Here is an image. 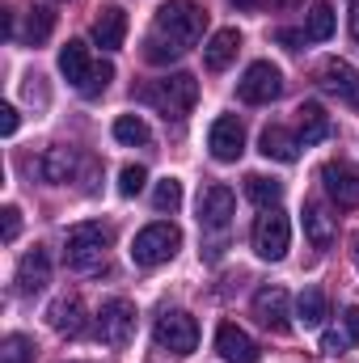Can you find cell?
<instances>
[{
	"mask_svg": "<svg viewBox=\"0 0 359 363\" xmlns=\"http://www.w3.org/2000/svg\"><path fill=\"white\" fill-rule=\"evenodd\" d=\"M182 55H186V51H182L178 43H165V38H157V34H148V43H144V60H148V64H178Z\"/></svg>",
	"mask_w": 359,
	"mask_h": 363,
	"instance_id": "30",
	"label": "cell"
},
{
	"mask_svg": "<svg viewBox=\"0 0 359 363\" xmlns=\"http://www.w3.org/2000/svg\"><path fill=\"white\" fill-rule=\"evenodd\" d=\"M114 140H118V144H148L153 131H148V123H144L140 114H118V118H114Z\"/></svg>",
	"mask_w": 359,
	"mask_h": 363,
	"instance_id": "28",
	"label": "cell"
},
{
	"mask_svg": "<svg viewBox=\"0 0 359 363\" xmlns=\"http://www.w3.org/2000/svg\"><path fill=\"white\" fill-rule=\"evenodd\" d=\"M216 351L228 363H258V342H254L241 325H233V321H224V325L216 330Z\"/></svg>",
	"mask_w": 359,
	"mask_h": 363,
	"instance_id": "16",
	"label": "cell"
},
{
	"mask_svg": "<svg viewBox=\"0 0 359 363\" xmlns=\"http://www.w3.org/2000/svg\"><path fill=\"white\" fill-rule=\"evenodd\" d=\"M275 9H296V4H304V0H270Z\"/></svg>",
	"mask_w": 359,
	"mask_h": 363,
	"instance_id": "39",
	"label": "cell"
},
{
	"mask_svg": "<svg viewBox=\"0 0 359 363\" xmlns=\"http://www.w3.org/2000/svg\"><path fill=\"white\" fill-rule=\"evenodd\" d=\"M110 81H114V68H110V64H93V72H89V81L81 85V93H85V97H97V93H106Z\"/></svg>",
	"mask_w": 359,
	"mask_h": 363,
	"instance_id": "33",
	"label": "cell"
},
{
	"mask_svg": "<svg viewBox=\"0 0 359 363\" xmlns=\"http://www.w3.org/2000/svg\"><path fill=\"white\" fill-rule=\"evenodd\" d=\"M0 359H4V363H30V359H34V342H30L26 334H9V338H4V351H0Z\"/></svg>",
	"mask_w": 359,
	"mask_h": 363,
	"instance_id": "32",
	"label": "cell"
},
{
	"mask_svg": "<svg viewBox=\"0 0 359 363\" xmlns=\"http://www.w3.org/2000/svg\"><path fill=\"white\" fill-rule=\"evenodd\" d=\"M351 258H355V267H359V233H355V241H351Z\"/></svg>",
	"mask_w": 359,
	"mask_h": 363,
	"instance_id": "41",
	"label": "cell"
},
{
	"mask_svg": "<svg viewBox=\"0 0 359 363\" xmlns=\"http://www.w3.org/2000/svg\"><path fill=\"white\" fill-rule=\"evenodd\" d=\"M237 51H241V34L237 30H216L207 38V47H203V68L207 72H224L237 60Z\"/></svg>",
	"mask_w": 359,
	"mask_h": 363,
	"instance_id": "19",
	"label": "cell"
},
{
	"mask_svg": "<svg viewBox=\"0 0 359 363\" xmlns=\"http://www.w3.org/2000/svg\"><path fill=\"white\" fill-rule=\"evenodd\" d=\"M258 152H263L267 161H283V165H292V161L300 157V140H296L287 127L270 123L267 131H263V140H258Z\"/></svg>",
	"mask_w": 359,
	"mask_h": 363,
	"instance_id": "20",
	"label": "cell"
},
{
	"mask_svg": "<svg viewBox=\"0 0 359 363\" xmlns=\"http://www.w3.org/2000/svg\"><path fill=\"white\" fill-rule=\"evenodd\" d=\"M55 30V13L51 9H43V4H34L30 13H26V38L38 47V43H47V34Z\"/></svg>",
	"mask_w": 359,
	"mask_h": 363,
	"instance_id": "29",
	"label": "cell"
},
{
	"mask_svg": "<svg viewBox=\"0 0 359 363\" xmlns=\"http://www.w3.org/2000/svg\"><path fill=\"white\" fill-rule=\"evenodd\" d=\"M207 148H211V157L216 161H237L241 152H245V127H241V118L237 114H224V118H216L211 123V131H207Z\"/></svg>",
	"mask_w": 359,
	"mask_h": 363,
	"instance_id": "11",
	"label": "cell"
},
{
	"mask_svg": "<svg viewBox=\"0 0 359 363\" xmlns=\"http://www.w3.org/2000/svg\"><path fill=\"white\" fill-rule=\"evenodd\" d=\"M233 216H237V194H233L228 186L211 182V186L199 190V224H203L207 233H224V228L233 224Z\"/></svg>",
	"mask_w": 359,
	"mask_h": 363,
	"instance_id": "8",
	"label": "cell"
},
{
	"mask_svg": "<svg viewBox=\"0 0 359 363\" xmlns=\"http://www.w3.org/2000/svg\"><path fill=\"white\" fill-rule=\"evenodd\" d=\"M304 237L313 241V250H330L334 245V216L321 203H304Z\"/></svg>",
	"mask_w": 359,
	"mask_h": 363,
	"instance_id": "24",
	"label": "cell"
},
{
	"mask_svg": "<svg viewBox=\"0 0 359 363\" xmlns=\"http://www.w3.org/2000/svg\"><path fill=\"white\" fill-rule=\"evenodd\" d=\"M254 317L258 325H267L270 334H287L292 325V300L283 287H258L254 291Z\"/></svg>",
	"mask_w": 359,
	"mask_h": 363,
	"instance_id": "10",
	"label": "cell"
},
{
	"mask_svg": "<svg viewBox=\"0 0 359 363\" xmlns=\"http://www.w3.org/2000/svg\"><path fill=\"white\" fill-rule=\"evenodd\" d=\"M77 165H81L77 148H64V144H51V148L34 161L38 178L47 182V186H68V182L77 178Z\"/></svg>",
	"mask_w": 359,
	"mask_h": 363,
	"instance_id": "14",
	"label": "cell"
},
{
	"mask_svg": "<svg viewBox=\"0 0 359 363\" xmlns=\"http://www.w3.org/2000/svg\"><path fill=\"white\" fill-rule=\"evenodd\" d=\"M228 4H237V9H254L258 0H228Z\"/></svg>",
	"mask_w": 359,
	"mask_h": 363,
	"instance_id": "40",
	"label": "cell"
},
{
	"mask_svg": "<svg viewBox=\"0 0 359 363\" xmlns=\"http://www.w3.org/2000/svg\"><path fill=\"white\" fill-rule=\"evenodd\" d=\"M317 81H321L326 93H334L338 101H347V106L359 110V72L347 64V60H326L321 72H317Z\"/></svg>",
	"mask_w": 359,
	"mask_h": 363,
	"instance_id": "12",
	"label": "cell"
},
{
	"mask_svg": "<svg viewBox=\"0 0 359 363\" xmlns=\"http://www.w3.org/2000/svg\"><path fill=\"white\" fill-rule=\"evenodd\" d=\"M17 233H21V211L4 207V241H17Z\"/></svg>",
	"mask_w": 359,
	"mask_h": 363,
	"instance_id": "36",
	"label": "cell"
},
{
	"mask_svg": "<svg viewBox=\"0 0 359 363\" xmlns=\"http://www.w3.org/2000/svg\"><path fill=\"white\" fill-rule=\"evenodd\" d=\"M153 338H157V347H161V351H170V355L186 359V355L199 347V321H194L190 313H182V308H170V313H161V317H157Z\"/></svg>",
	"mask_w": 359,
	"mask_h": 363,
	"instance_id": "5",
	"label": "cell"
},
{
	"mask_svg": "<svg viewBox=\"0 0 359 363\" xmlns=\"http://www.w3.org/2000/svg\"><path fill=\"white\" fill-rule=\"evenodd\" d=\"M60 72H64V81H68V85H77V89H81V85L89 81V72H93L89 47H85V43H77V38H72V43H64V51H60Z\"/></svg>",
	"mask_w": 359,
	"mask_h": 363,
	"instance_id": "23",
	"label": "cell"
},
{
	"mask_svg": "<svg viewBox=\"0 0 359 363\" xmlns=\"http://www.w3.org/2000/svg\"><path fill=\"white\" fill-rule=\"evenodd\" d=\"M334 34V9L326 4V0H317L313 9H309V17H304V38L309 43H326Z\"/></svg>",
	"mask_w": 359,
	"mask_h": 363,
	"instance_id": "27",
	"label": "cell"
},
{
	"mask_svg": "<svg viewBox=\"0 0 359 363\" xmlns=\"http://www.w3.org/2000/svg\"><path fill=\"white\" fill-rule=\"evenodd\" d=\"M110 250V228L101 220H85V224H72L68 237H64V262L72 271H93Z\"/></svg>",
	"mask_w": 359,
	"mask_h": 363,
	"instance_id": "3",
	"label": "cell"
},
{
	"mask_svg": "<svg viewBox=\"0 0 359 363\" xmlns=\"http://www.w3.org/2000/svg\"><path fill=\"white\" fill-rule=\"evenodd\" d=\"M153 207H157V211H178L182 207V182L178 178L157 182V190H153Z\"/></svg>",
	"mask_w": 359,
	"mask_h": 363,
	"instance_id": "31",
	"label": "cell"
},
{
	"mask_svg": "<svg viewBox=\"0 0 359 363\" xmlns=\"http://www.w3.org/2000/svg\"><path fill=\"white\" fill-rule=\"evenodd\" d=\"M275 38H279L287 51H300V47L309 43V38H304V30H275Z\"/></svg>",
	"mask_w": 359,
	"mask_h": 363,
	"instance_id": "35",
	"label": "cell"
},
{
	"mask_svg": "<svg viewBox=\"0 0 359 363\" xmlns=\"http://www.w3.org/2000/svg\"><path fill=\"white\" fill-rule=\"evenodd\" d=\"M296 114H300V135H296V140H300V148H313V144L330 140V131H334V127H330V114H326L317 101H304Z\"/></svg>",
	"mask_w": 359,
	"mask_h": 363,
	"instance_id": "22",
	"label": "cell"
},
{
	"mask_svg": "<svg viewBox=\"0 0 359 363\" xmlns=\"http://www.w3.org/2000/svg\"><path fill=\"white\" fill-rule=\"evenodd\" d=\"M178 245H182L178 224L157 220V224H148V228L136 233V241H131V262H136V267H161V262H170V258L178 254Z\"/></svg>",
	"mask_w": 359,
	"mask_h": 363,
	"instance_id": "4",
	"label": "cell"
},
{
	"mask_svg": "<svg viewBox=\"0 0 359 363\" xmlns=\"http://www.w3.org/2000/svg\"><path fill=\"white\" fill-rule=\"evenodd\" d=\"M203 30H207V13L194 0H170V4H161L157 21H153V34L165 38V43H178L182 51L194 47L203 38Z\"/></svg>",
	"mask_w": 359,
	"mask_h": 363,
	"instance_id": "1",
	"label": "cell"
},
{
	"mask_svg": "<svg viewBox=\"0 0 359 363\" xmlns=\"http://www.w3.org/2000/svg\"><path fill=\"white\" fill-rule=\"evenodd\" d=\"M136 101L161 110L165 118H186L194 110V101H199V81L190 72H174L165 81H148L144 89H136Z\"/></svg>",
	"mask_w": 359,
	"mask_h": 363,
	"instance_id": "2",
	"label": "cell"
},
{
	"mask_svg": "<svg viewBox=\"0 0 359 363\" xmlns=\"http://www.w3.org/2000/svg\"><path fill=\"white\" fill-rule=\"evenodd\" d=\"M283 93V72L267 64V60H258V64H250L245 68V77L237 81V97L241 101H250V106H267Z\"/></svg>",
	"mask_w": 359,
	"mask_h": 363,
	"instance_id": "9",
	"label": "cell"
},
{
	"mask_svg": "<svg viewBox=\"0 0 359 363\" xmlns=\"http://www.w3.org/2000/svg\"><path fill=\"white\" fill-rule=\"evenodd\" d=\"M351 34L359 38V0H351Z\"/></svg>",
	"mask_w": 359,
	"mask_h": 363,
	"instance_id": "38",
	"label": "cell"
},
{
	"mask_svg": "<svg viewBox=\"0 0 359 363\" xmlns=\"http://www.w3.org/2000/svg\"><path fill=\"white\" fill-rule=\"evenodd\" d=\"M47 321H51L55 334H64V338H81V334H85V304H81V296H60V300L51 304Z\"/></svg>",
	"mask_w": 359,
	"mask_h": 363,
	"instance_id": "17",
	"label": "cell"
},
{
	"mask_svg": "<svg viewBox=\"0 0 359 363\" xmlns=\"http://www.w3.org/2000/svg\"><path fill=\"white\" fill-rule=\"evenodd\" d=\"M123 38H127V13H123L118 4L101 9V13H97V21H93V43H97L101 51H118V47H123Z\"/></svg>",
	"mask_w": 359,
	"mask_h": 363,
	"instance_id": "18",
	"label": "cell"
},
{
	"mask_svg": "<svg viewBox=\"0 0 359 363\" xmlns=\"http://www.w3.org/2000/svg\"><path fill=\"white\" fill-rule=\"evenodd\" d=\"M0 131H4V135L17 131V110H13V106H0Z\"/></svg>",
	"mask_w": 359,
	"mask_h": 363,
	"instance_id": "37",
	"label": "cell"
},
{
	"mask_svg": "<svg viewBox=\"0 0 359 363\" xmlns=\"http://www.w3.org/2000/svg\"><path fill=\"white\" fill-rule=\"evenodd\" d=\"M97 334H101L106 347H127L136 338V304L123 300V296L106 300L101 313H97Z\"/></svg>",
	"mask_w": 359,
	"mask_h": 363,
	"instance_id": "6",
	"label": "cell"
},
{
	"mask_svg": "<svg viewBox=\"0 0 359 363\" xmlns=\"http://www.w3.org/2000/svg\"><path fill=\"white\" fill-rule=\"evenodd\" d=\"M296 317H300L304 330H317V325L330 317V300H326V291H321V287H304L300 300H296Z\"/></svg>",
	"mask_w": 359,
	"mask_h": 363,
	"instance_id": "25",
	"label": "cell"
},
{
	"mask_svg": "<svg viewBox=\"0 0 359 363\" xmlns=\"http://www.w3.org/2000/svg\"><path fill=\"white\" fill-rule=\"evenodd\" d=\"M321 186L338 207H359V169L347 161H330L321 169Z\"/></svg>",
	"mask_w": 359,
	"mask_h": 363,
	"instance_id": "13",
	"label": "cell"
},
{
	"mask_svg": "<svg viewBox=\"0 0 359 363\" xmlns=\"http://www.w3.org/2000/svg\"><path fill=\"white\" fill-rule=\"evenodd\" d=\"M245 194H250V203H258L263 211H270V207H279V199H283V182L250 174V178H245Z\"/></svg>",
	"mask_w": 359,
	"mask_h": 363,
	"instance_id": "26",
	"label": "cell"
},
{
	"mask_svg": "<svg viewBox=\"0 0 359 363\" xmlns=\"http://www.w3.org/2000/svg\"><path fill=\"white\" fill-rule=\"evenodd\" d=\"M144 182H148V174H144V165H127L123 174H118V190L131 199V194H140L144 190Z\"/></svg>",
	"mask_w": 359,
	"mask_h": 363,
	"instance_id": "34",
	"label": "cell"
},
{
	"mask_svg": "<svg viewBox=\"0 0 359 363\" xmlns=\"http://www.w3.org/2000/svg\"><path fill=\"white\" fill-rule=\"evenodd\" d=\"M355 342H359V304H351L343 313V325H334V330L321 334V351L326 355H347Z\"/></svg>",
	"mask_w": 359,
	"mask_h": 363,
	"instance_id": "21",
	"label": "cell"
},
{
	"mask_svg": "<svg viewBox=\"0 0 359 363\" xmlns=\"http://www.w3.org/2000/svg\"><path fill=\"white\" fill-rule=\"evenodd\" d=\"M287 245H292V220L279 207H270L267 216H258V224H254V254L267 258V262H279L287 254Z\"/></svg>",
	"mask_w": 359,
	"mask_h": 363,
	"instance_id": "7",
	"label": "cell"
},
{
	"mask_svg": "<svg viewBox=\"0 0 359 363\" xmlns=\"http://www.w3.org/2000/svg\"><path fill=\"white\" fill-rule=\"evenodd\" d=\"M51 283V254L43 245H34L21 262H17V291L21 296H38Z\"/></svg>",
	"mask_w": 359,
	"mask_h": 363,
	"instance_id": "15",
	"label": "cell"
}]
</instances>
